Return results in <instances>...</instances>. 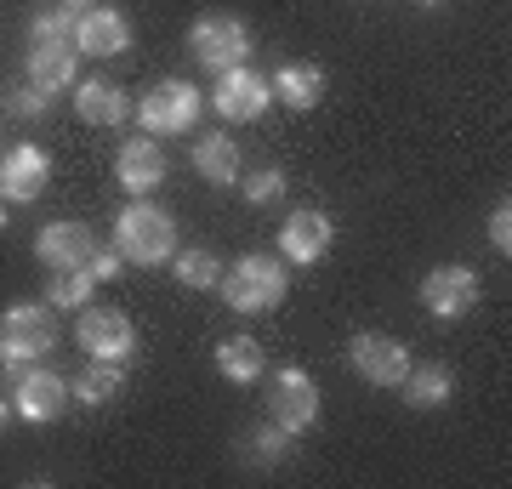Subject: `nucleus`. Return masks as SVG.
Here are the masks:
<instances>
[{
	"label": "nucleus",
	"mask_w": 512,
	"mask_h": 489,
	"mask_svg": "<svg viewBox=\"0 0 512 489\" xmlns=\"http://www.w3.org/2000/svg\"><path fill=\"white\" fill-rule=\"evenodd\" d=\"M217 290H222V302H228L234 313L256 319V313H274L279 302H285L291 273H285V262H274L268 251H245L234 268H222Z\"/></svg>",
	"instance_id": "f257e3e1"
},
{
	"label": "nucleus",
	"mask_w": 512,
	"mask_h": 489,
	"mask_svg": "<svg viewBox=\"0 0 512 489\" xmlns=\"http://www.w3.org/2000/svg\"><path fill=\"white\" fill-rule=\"evenodd\" d=\"M114 251L126 256L131 268H160L177 256V222L165 205L131 200L120 217H114Z\"/></svg>",
	"instance_id": "f03ea898"
},
{
	"label": "nucleus",
	"mask_w": 512,
	"mask_h": 489,
	"mask_svg": "<svg viewBox=\"0 0 512 489\" xmlns=\"http://www.w3.org/2000/svg\"><path fill=\"white\" fill-rule=\"evenodd\" d=\"M57 347V325L46 302H12L0 313V370H29Z\"/></svg>",
	"instance_id": "7ed1b4c3"
},
{
	"label": "nucleus",
	"mask_w": 512,
	"mask_h": 489,
	"mask_svg": "<svg viewBox=\"0 0 512 489\" xmlns=\"http://www.w3.org/2000/svg\"><path fill=\"white\" fill-rule=\"evenodd\" d=\"M188 46H194V57H200L211 74H228L251 57V29H245V18H234V12H205V18H194V29H188Z\"/></svg>",
	"instance_id": "20e7f679"
},
{
	"label": "nucleus",
	"mask_w": 512,
	"mask_h": 489,
	"mask_svg": "<svg viewBox=\"0 0 512 489\" xmlns=\"http://www.w3.org/2000/svg\"><path fill=\"white\" fill-rule=\"evenodd\" d=\"M205 97L188 80H160V86L143 91V103H137V126L148 131V137H183L194 120H200Z\"/></svg>",
	"instance_id": "39448f33"
},
{
	"label": "nucleus",
	"mask_w": 512,
	"mask_h": 489,
	"mask_svg": "<svg viewBox=\"0 0 512 489\" xmlns=\"http://www.w3.org/2000/svg\"><path fill=\"white\" fill-rule=\"evenodd\" d=\"M478 296H484V285H478V273L461 268V262H439L433 273H421V308L433 313L439 325L467 319V313L478 308Z\"/></svg>",
	"instance_id": "423d86ee"
},
{
	"label": "nucleus",
	"mask_w": 512,
	"mask_h": 489,
	"mask_svg": "<svg viewBox=\"0 0 512 489\" xmlns=\"http://www.w3.org/2000/svg\"><path fill=\"white\" fill-rule=\"evenodd\" d=\"M268 421H279L285 433H308V427H319V387H313L308 370H296V364H285V370H274V387H268Z\"/></svg>",
	"instance_id": "0eeeda50"
},
{
	"label": "nucleus",
	"mask_w": 512,
	"mask_h": 489,
	"mask_svg": "<svg viewBox=\"0 0 512 489\" xmlns=\"http://www.w3.org/2000/svg\"><path fill=\"white\" fill-rule=\"evenodd\" d=\"M74 342L103 364H126L131 353H137V330H131V319L120 308H92V302H86L80 319H74Z\"/></svg>",
	"instance_id": "6e6552de"
},
{
	"label": "nucleus",
	"mask_w": 512,
	"mask_h": 489,
	"mask_svg": "<svg viewBox=\"0 0 512 489\" xmlns=\"http://www.w3.org/2000/svg\"><path fill=\"white\" fill-rule=\"evenodd\" d=\"M52 182V154L40 143H12L0 154V200L6 205H35Z\"/></svg>",
	"instance_id": "1a4fd4ad"
},
{
	"label": "nucleus",
	"mask_w": 512,
	"mask_h": 489,
	"mask_svg": "<svg viewBox=\"0 0 512 489\" xmlns=\"http://www.w3.org/2000/svg\"><path fill=\"white\" fill-rule=\"evenodd\" d=\"M211 103H217L222 120H234V126H251V120H262V114H268V103H274V80L239 63V69L217 74V91H211Z\"/></svg>",
	"instance_id": "9d476101"
},
{
	"label": "nucleus",
	"mask_w": 512,
	"mask_h": 489,
	"mask_svg": "<svg viewBox=\"0 0 512 489\" xmlns=\"http://www.w3.org/2000/svg\"><path fill=\"white\" fill-rule=\"evenodd\" d=\"M348 364L370 387H399L404 370H410V353H404L399 336H387V330H359L348 342Z\"/></svg>",
	"instance_id": "9b49d317"
},
{
	"label": "nucleus",
	"mask_w": 512,
	"mask_h": 489,
	"mask_svg": "<svg viewBox=\"0 0 512 489\" xmlns=\"http://www.w3.org/2000/svg\"><path fill=\"white\" fill-rule=\"evenodd\" d=\"M330 245H336V222H330V211H319V205L291 211V217H285V228H279V251H285V262H296V268L325 262Z\"/></svg>",
	"instance_id": "f8f14e48"
},
{
	"label": "nucleus",
	"mask_w": 512,
	"mask_h": 489,
	"mask_svg": "<svg viewBox=\"0 0 512 489\" xmlns=\"http://www.w3.org/2000/svg\"><path fill=\"white\" fill-rule=\"evenodd\" d=\"M97 251H103V239L86 222H46L35 234V256L46 268H92Z\"/></svg>",
	"instance_id": "ddd939ff"
},
{
	"label": "nucleus",
	"mask_w": 512,
	"mask_h": 489,
	"mask_svg": "<svg viewBox=\"0 0 512 489\" xmlns=\"http://www.w3.org/2000/svg\"><path fill=\"white\" fill-rule=\"evenodd\" d=\"M69 404V381L52 376V370H18V393H12V410L18 421H35V427H52Z\"/></svg>",
	"instance_id": "4468645a"
},
{
	"label": "nucleus",
	"mask_w": 512,
	"mask_h": 489,
	"mask_svg": "<svg viewBox=\"0 0 512 489\" xmlns=\"http://www.w3.org/2000/svg\"><path fill=\"white\" fill-rule=\"evenodd\" d=\"M114 182L126 188L131 200H143V194H154L165 182V154L154 137H126L120 143V154H114Z\"/></svg>",
	"instance_id": "2eb2a0df"
},
{
	"label": "nucleus",
	"mask_w": 512,
	"mask_h": 489,
	"mask_svg": "<svg viewBox=\"0 0 512 489\" xmlns=\"http://www.w3.org/2000/svg\"><path fill=\"white\" fill-rule=\"evenodd\" d=\"M131 46V23L126 12L114 6H86L74 18V52H92V57H120Z\"/></svg>",
	"instance_id": "dca6fc26"
},
{
	"label": "nucleus",
	"mask_w": 512,
	"mask_h": 489,
	"mask_svg": "<svg viewBox=\"0 0 512 489\" xmlns=\"http://www.w3.org/2000/svg\"><path fill=\"white\" fill-rule=\"evenodd\" d=\"M74 114L86 126H126L131 120V97L114 80H74Z\"/></svg>",
	"instance_id": "f3484780"
},
{
	"label": "nucleus",
	"mask_w": 512,
	"mask_h": 489,
	"mask_svg": "<svg viewBox=\"0 0 512 489\" xmlns=\"http://www.w3.org/2000/svg\"><path fill=\"white\" fill-rule=\"evenodd\" d=\"M399 387H404V404H410V410H439V404L456 399V370H450V364H439V359L410 364Z\"/></svg>",
	"instance_id": "a211bd4d"
},
{
	"label": "nucleus",
	"mask_w": 512,
	"mask_h": 489,
	"mask_svg": "<svg viewBox=\"0 0 512 489\" xmlns=\"http://www.w3.org/2000/svg\"><path fill=\"white\" fill-rule=\"evenodd\" d=\"M217 370H222V381L251 387V381H262V370H268V353H262L256 336H228V342H217Z\"/></svg>",
	"instance_id": "6ab92c4d"
},
{
	"label": "nucleus",
	"mask_w": 512,
	"mask_h": 489,
	"mask_svg": "<svg viewBox=\"0 0 512 489\" xmlns=\"http://www.w3.org/2000/svg\"><path fill=\"white\" fill-rule=\"evenodd\" d=\"M69 393L86 410H103V404H114L120 393H126V364H103V359H92L80 376L69 381Z\"/></svg>",
	"instance_id": "aec40b11"
},
{
	"label": "nucleus",
	"mask_w": 512,
	"mask_h": 489,
	"mask_svg": "<svg viewBox=\"0 0 512 489\" xmlns=\"http://www.w3.org/2000/svg\"><path fill=\"white\" fill-rule=\"evenodd\" d=\"M274 97L285 109H313L319 97H325V69L319 63H285L274 74Z\"/></svg>",
	"instance_id": "412c9836"
},
{
	"label": "nucleus",
	"mask_w": 512,
	"mask_h": 489,
	"mask_svg": "<svg viewBox=\"0 0 512 489\" xmlns=\"http://www.w3.org/2000/svg\"><path fill=\"white\" fill-rule=\"evenodd\" d=\"M194 171H200L205 182H217V188L239 182V148H234V137H228V131L200 137V143H194Z\"/></svg>",
	"instance_id": "4be33fe9"
},
{
	"label": "nucleus",
	"mask_w": 512,
	"mask_h": 489,
	"mask_svg": "<svg viewBox=\"0 0 512 489\" xmlns=\"http://www.w3.org/2000/svg\"><path fill=\"white\" fill-rule=\"evenodd\" d=\"M29 80L52 97L74 86V46H29Z\"/></svg>",
	"instance_id": "5701e85b"
},
{
	"label": "nucleus",
	"mask_w": 512,
	"mask_h": 489,
	"mask_svg": "<svg viewBox=\"0 0 512 489\" xmlns=\"http://www.w3.org/2000/svg\"><path fill=\"white\" fill-rule=\"evenodd\" d=\"M92 268H52L46 279V308H63V313H80L92 302Z\"/></svg>",
	"instance_id": "b1692460"
},
{
	"label": "nucleus",
	"mask_w": 512,
	"mask_h": 489,
	"mask_svg": "<svg viewBox=\"0 0 512 489\" xmlns=\"http://www.w3.org/2000/svg\"><path fill=\"white\" fill-rule=\"evenodd\" d=\"M74 18L69 6H57V12H35L29 18V46H74Z\"/></svg>",
	"instance_id": "393cba45"
},
{
	"label": "nucleus",
	"mask_w": 512,
	"mask_h": 489,
	"mask_svg": "<svg viewBox=\"0 0 512 489\" xmlns=\"http://www.w3.org/2000/svg\"><path fill=\"white\" fill-rule=\"evenodd\" d=\"M177 279H183L188 290H217V279H222V262H217V251H205V245H194V251H183V256H177Z\"/></svg>",
	"instance_id": "a878e982"
},
{
	"label": "nucleus",
	"mask_w": 512,
	"mask_h": 489,
	"mask_svg": "<svg viewBox=\"0 0 512 489\" xmlns=\"http://www.w3.org/2000/svg\"><path fill=\"white\" fill-rule=\"evenodd\" d=\"M251 450H256V461H285V455L296 450V433H285L279 421H262L256 438H251Z\"/></svg>",
	"instance_id": "bb28decb"
},
{
	"label": "nucleus",
	"mask_w": 512,
	"mask_h": 489,
	"mask_svg": "<svg viewBox=\"0 0 512 489\" xmlns=\"http://www.w3.org/2000/svg\"><path fill=\"white\" fill-rule=\"evenodd\" d=\"M6 109L23 114V120H40V114L52 109V91H40L35 80H23V86H12V97H6Z\"/></svg>",
	"instance_id": "cd10ccee"
},
{
	"label": "nucleus",
	"mask_w": 512,
	"mask_h": 489,
	"mask_svg": "<svg viewBox=\"0 0 512 489\" xmlns=\"http://www.w3.org/2000/svg\"><path fill=\"white\" fill-rule=\"evenodd\" d=\"M279 194H285V171H274V165L256 171V177H245V200L251 205H274Z\"/></svg>",
	"instance_id": "c85d7f7f"
},
{
	"label": "nucleus",
	"mask_w": 512,
	"mask_h": 489,
	"mask_svg": "<svg viewBox=\"0 0 512 489\" xmlns=\"http://www.w3.org/2000/svg\"><path fill=\"white\" fill-rule=\"evenodd\" d=\"M490 245H495L501 256L512 251V205H507V200H501V205L490 211Z\"/></svg>",
	"instance_id": "c756f323"
},
{
	"label": "nucleus",
	"mask_w": 512,
	"mask_h": 489,
	"mask_svg": "<svg viewBox=\"0 0 512 489\" xmlns=\"http://www.w3.org/2000/svg\"><path fill=\"white\" fill-rule=\"evenodd\" d=\"M120 268H126V256L114 251V245H103V251L92 256V279H120Z\"/></svg>",
	"instance_id": "7c9ffc66"
},
{
	"label": "nucleus",
	"mask_w": 512,
	"mask_h": 489,
	"mask_svg": "<svg viewBox=\"0 0 512 489\" xmlns=\"http://www.w3.org/2000/svg\"><path fill=\"white\" fill-rule=\"evenodd\" d=\"M12 421H18V410H12V399H0V433H6Z\"/></svg>",
	"instance_id": "2f4dec72"
},
{
	"label": "nucleus",
	"mask_w": 512,
	"mask_h": 489,
	"mask_svg": "<svg viewBox=\"0 0 512 489\" xmlns=\"http://www.w3.org/2000/svg\"><path fill=\"white\" fill-rule=\"evenodd\" d=\"M57 6H69V12H86V6H92V0H57Z\"/></svg>",
	"instance_id": "473e14b6"
},
{
	"label": "nucleus",
	"mask_w": 512,
	"mask_h": 489,
	"mask_svg": "<svg viewBox=\"0 0 512 489\" xmlns=\"http://www.w3.org/2000/svg\"><path fill=\"white\" fill-rule=\"evenodd\" d=\"M0 234H6V200H0Z\"/></svg>",
	"instance_id": "72a5a7b5"
},
{
	"label": "nucleus",
	"mask_w": 512,
	"mask_h": 489,
	"mask_svg": "<svg viewBox=\"0 0 512 489\" xmlns=\"http://www.w3.org/2000/svg\"><path fill=\"white\" fill-rule=\"evenodd\" d=\"M421 6H439V0H421Z\"/></svg>",
	"instance_id": "f704fd0d"
}]
</instances>
